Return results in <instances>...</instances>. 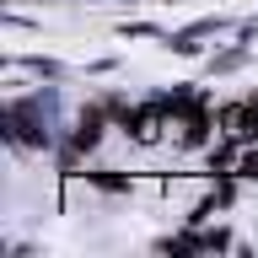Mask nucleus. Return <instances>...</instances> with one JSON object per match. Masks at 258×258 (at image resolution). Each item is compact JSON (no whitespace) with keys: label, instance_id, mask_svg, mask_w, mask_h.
<instances>
[]
</instances>
